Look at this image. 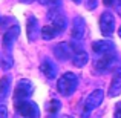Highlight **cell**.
Wrapping results in <instances>:
<instances>
[{"label":"cell","mask_w":121,"mask_h":118,"mask_svg":"<svg viewBox=\"0 0 121 118\" xmlns=\"http://www.w3.org/2000/svg\"><path fill=\"white\" fill-rule=\"evenodd\" d=\"M40 71L43 72V75L48 80L55 78V75H57V68H55V65H54L49 58H44L43 60V63H41V66H40Z\"/></svg>","instance_id":"7c38bea8"},{"label":"cell","mask_w":121,"mask_h":118,"mask_svg":"<svg viewBox=\"0 0 121 118\" xmlns=\"http://www.w3.org/2000/svg\"><path fill=\"white\" fill-rule=\"evenodd\" d=\"M32 95V84L29 80H20L14 89V101H25Z\"/></svg>","instance_id":"277c9868"},{"label":"cell","mask_w":121,"mask_h":118,"mask_svg":"<svg viewBox=\"0 0 121 118\" xmlns=\"http://www.w3.org/2000/svg\"><path fill=\"white\" fill-rule=\"evenodd\" d=\"M74 46L71 43H58L54 48V55L60 60V61H66L68 58H71V55L74 57Z\"/></svg>","instance_id":"52a82bcc"},{"label":"cell","mask_w":121,"mask_h":118,"mask_svg":"<svg viewBox=\"0 0 121 118\" xmlns=\"http://www.w3.org/2000/svg\"><path fill=\"white\" fill-rule=\"evenodd\" d=\"M117 63H118V60H117V55L112 52L109 54H103V55H100L97 60H95V69L97 71H101V72H109L112 71V69H115Z\"/></svg>","instance_id":"3957f363"},{"label":"cell","mask_w":121,"mask_h":118,"mask_svg":"<svg viewBox=\"0 0 121 118\" xmlns=\"http://www.w3.org/2000/svg\"><path fill=\"white\" fill-rule=\"evenodd\" d=\"M87 61H89V55L84 51H77V52L74 54V57H72V63H74V66H77V68L86 66Z\"/></svg>","instance_id":"9a60e30c"},{"label":"cell","mask_w":121,"mask_h":118,"mask_svg":"<svg viewBox=\"0 0 121 118\" xmlns=\"http://www.w3.org/2000/svg\"><path fill=\"white\" fill-rule=\"evenodd\" d=\"M72 2H75V3H80V2H81V0H72Z\"/></svg>","instance_id":"83f0119b"},{"label":"cell","mask_w":121,"mask_h":118,"mask_svg":"<svg viewBox=\"0 0 121 118\" xmlns=\"http://www.w3.org/2000/svg\"><path fill=\"white\" fill-rule=\"evenodd\" d=\"M103 98H104V92L101 89L92 91L84 101V112H92L94 109L100 107V104L103 103Z\"/></svg>","instance_id":"8992f818"},{"label":"cell","mask_w":121,"mask_h":118,"mask_svg":"<svg viewBox=\"0 0 121 118\" xmlns=\"http://www.w3.org/2000/svg\"><path fill=\"white\" fill-rule=\"evenodd\" d=\"M20 2H23V3H25V2H26V3H29V2H34V0H20Z\"/></svg>","instance_id":"484cf974"},{"label":"cell","mask_w":121,"mask_h":118,"mask_svg":"<svg viewBox=\"0 0 121 118\" xmlns=\"http://www.w3.org/2000/svg\"><path fill=\"white\" fill-rule=\"evenodd\" d=\"M84 32H86V22H84V18H83L81 15L74 17V20H72V31H71L72 39L81 40L83 35H84Z\"/></svg>","instance_id":"9c48e42d"},{"label":"cell","mask_w":121,"mask_h":118,"mask_svg":"<svg viewBox=\"0 0 121 118\" xmlns=\"http://www.w3.org/2000/svg\"><path fill=\"white\" fill-rule=\"evenodd\" d=\"M120 94H121V69L112 78V83L109 87V97H118Z\"/></svg>","instance_id":"5bb4252c"},{"label":"cell","mask_w":121,"mask_h":118,"mask_svg":"<svg viewBox=\"0 0 121 118\" xmlns=\"http://www.w3.org/2000/svg\"><path fill=\"white\" fill-rule=\"evenodd\" d=\"M60 110V101L58 100H51L49 104H48V112L51 114V115H54V114H57Z\"/></svg>","instance_id":"d6986e66"},{"label":"cell","mask_w":121,"mask_h":118,"mask_svg":"<svg viewBox=\"0 0 121 118\" xmlns=\"http://www.w3.org/2000/svg\"><path fill=\"white\" fill-rule=\"evenodd\" d=\"M103 3H104L106 6H112L113 3H115V0H103Z\"/></svg>","instance_id":"603a6c76"},{"label":"cell","mask_w":121,"mask_h":118,"mask_svg":"<svg viewBox=\"0 0 121 118\" xmlns=\"http://www.w3.org/2000/svg\"><path fill=\"white\" fill-rule=\"evenodd\" d=\"M48 17H49L51 22H52L54 26L57 28L58 32H63V31L66 29V17H65V14L60 11V8L51 9V12L48 14Z\"/></svg>","instance_id":"ba28073f"},{"label":"cell","mask_w":121,"mask_h":118,"mask_svg":"<svg viewBox=\"0 0 121 118\" xmlns=\"http://www.w3.org/2000/svg\"><path fill=\"white\" fill-rule=\"evenodd\" d=\"M115 118H121V109H118L115 112Z\"/></svg>","instance_id":"cb8c5ba5"},{"label":"cell","mask_w":121,"mask_h":118,"mask_svg":"<svg viewBox=\"0 0 121 118\" xmlns=\"http://www.w3.org/2000/svg\"><path fill=\"white\" fill-rule=\"evenodd\" d=\"M113 49H115V46H113V43L109 41V40H97V41L92 43V51H94L95 54H98V55L109 54V52H112Z\"/></svg>","instance_id":"30bf717a"},{"label":"cell","mask_w":121,"mask_h":118,"mask_svg":"<svg viewBox=\"0 0 121 118\" xmlns=\"http://www.w3.org/2000/svg\"><path fill=\"white\" fill-rule=\"evenodd\" d=\"M0 25H2V17H0Z\"/></svg>","instance_id":"f1b7e54d"},{"label":"cell","mask_w":121,"mask_h":118,"mask_svg":"<svg viewBox=\"0 0 121 118\" xmlns=\"http://www.w3.org/2000/svg\"><path fill=\"white\" fill-rule=\"evenodd\" d=\"M100 29L104 37H110L115 31V17L110 11H104L100 17Z\"/></svg>","instance_id":"5b68a950"},{"label":"cell","mask_w":121,"mask_h":118,"mask_svg":"<svg viewBox=\"0 0 121 118\" xmlns=\"http://www.w3.org/2000/svg\"><path fill=\"white\" fill-rule=\"evenodd\" d=\"M78 87V77L74 72H66L57 81V91L63 95V97H69L72 95Z\"/></svg>","instance_id":"6da1fadb"},{"label":"cell","mask_w":121,"mask_h":118,"mask_svg":"<svg viewBox=\"0 0 121 118\" xmlns=\"http://www.w3.org/2000/svg\"><path fill=\"white\" fill-rule=\"evenodd\" d=\"M60 118H72V117H71V115H61Z\"/></svg>","instance_id":"d4e9b609"},{"label":"cell","mask_w":121,"mask_h":118,"mask_svg":"<svg viewBox=\"0 0 121 118\" xmlns=\"http://www.w3.org/2000/svg\"><path fill=\"white\" fill-rule=\"evenodd\" d=\"M15 110H17L18 115H22L23 118H40L39 106L34 101H29V100L15 103Z\"/></svg>","instance_id":"7a4b0ae2"},{"label":"cell","mask_w":121,"mask_h":118,"mask_svg":"<svg viewBox=\"0 0 121 118\" xmlns=\"http://www.w3.org/2000/svg\"><path fill=\"white\" fill-rule=\"evenodd\" d=\"M26 35L29 41H35L39 37V20L32 15H29L26 20Z\"/></svg>","instance_id":"8fae6325"},{"label":"cell","mask_w":121,"mask_h":118,"mask_svg":"<svg viewBox=\"0 0 121 118\" xmlns=\"http://www.w3.org/2000/svg\"><path fill=\"white\" fill-rule=\"evenodd\" d=\"M118 35H120V39H121V26H120V29H118Z\"/></svg>","instance_id":"4316f807"},{"label":"cell","mask_w":121,"mask_h":118,"mask_svg":"<svg viewBox=\"0 0 121 118\" xmlns=\"http://www.w3.org/2000/svg\"><path fill=\"white\" fill-rule=\"evenodd\" d=\"M18 32H20V31H18V26H17V25L6 29V32L3 34V44H5L6 49H9V48L12 46V43H14V40L17 39Z\"/></svg>","instance_id":"4fadbf2b"},{"label":"cell","mask_w":121,"mask_h":118,"mask_svg":"<svg viewBox=\"0 0 121 118\" xmlns=\"http://www.w3.org/2000/svg\"><path fill=\"white\" fill-rule=\"evenodd\" d=\"M39 2L41 3V5H44V6H49L51 9H57V8L61 6L63 0H39Z\"/></svg>","instance_id":"ac0fdd59"},{"label":"cell","mask_w":121,"mask_h":118,"mask_svg":"<svg viewBox=\"0 0 121 118\" xmlns=\"http://www.w3.org/2000/svg\"><path fill=\"white\" fill-rule=\"evenodd\" d=\"M115 9H117V12L121 15V0H115Z\"/></svg>","instance_id":"7402d4cb"},{"label":"cell","mask_w":121,"mask_h":118,"mask_svg":"<svg viewBox=\"0 0 121 118\" xmlns=\"http://www.w3.org/2000/svg\"><path fill=\"white\" fill-rule=\"evenodd\" d=\"M9 87H11V78L9 77H2L0 78V97H6Z\"/></svg>","instance_id":"e0dca14e"},{"label":"cell","mask_w":121,"mask_h":118,"mask_svg":"<svg viewBox=\"0 0 121 118\" xmlns=\"http://www.w3.org/2000/svg\"><path fill=\"white\" fill-rule=\"evenodd\" d=\"M98 6V0H84V8L87 11H94Z\"/></svg>","instance_id":"ffe728a7"},{"label":"cell","mask_w":121,"mask_h":118,"mask_svg":"<svg viewBox=\"0 0 121 118\" xmlns=\"http://www.w3.org/2000/svg\"><path fill=\"white\" fill-rule=\"evenodd\" d=\"M40 32H41V37H43L44 40H52V39H55L57 37V34H58V31H57V28L54 26V25H46V26H43L40 29Z\"/></svg>","instance_id":"2e32d148"},{"label":"cell","mask_w":121,"mask_h":118,"mask_svg":"<svg viewBox=\"0 0 121 118\" xmlns=\"http://www.w3.org/2000/svg\"><path fill=\"white\" fill-rule=\"evenodd\" d=\"M8 117V109L3 104H0V118H6Z\"/></svg>","instance_id":"44dd1931"}]
</instances>
